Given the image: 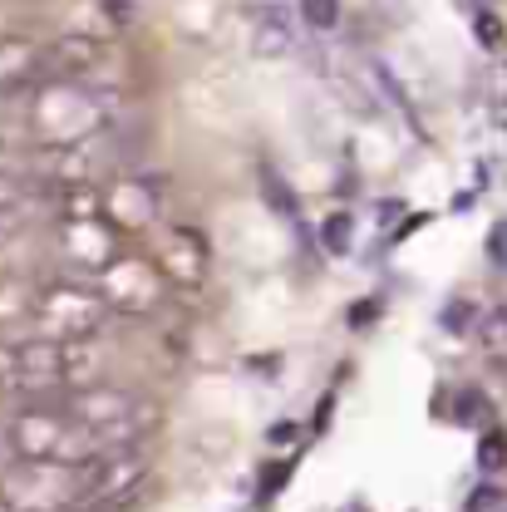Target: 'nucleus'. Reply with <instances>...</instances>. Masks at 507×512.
<instances>
[{
	"label": "nucleus",
	"instance_id": "obj_1",
	"mask_svg": "<svg viewBox=\"0 0 507 512\" xmlns=\"http://www.w3.org/2000/svg\"><path fill=\"white\" fill-rule=\"evenodd\" d=\"M5 439L15 463H74V468H89L99 463L109 448L99 444L84 424H74L64 414V404H25L20 414L5 419Z\"/></svg>",
	"mask_w": 507,
	"mask_h": 512
},
{
	"label": "nucleus",
	"instance_id": "obj_2",
	"mask_svg": "<svg viewBox=\"0 0 507 512\" xmlns=\"http://www.w3.org/2000/svg\"><path fill=\"white\" fill-rule=\"evenodd\" d=\"M64 414L74 419V424H84L99 444L109 448H138V439L153 429V419H158V409L143 399V394H133V389H114V384H84V389H69L60 394Z\"/></svg>",
	"mask_w": 507,
	"mask_h": 512
},
{
	"label": "nucleus",
	"instance_id": "obj_3",
	"mask_svg": "<svg viewBox=\"0 0 507 512\" xmlns=\"http://www.w3.org/2000/svg\"><path fill=\"white\" fill-rule=\"evenodd\" d=\"M5 512H84L94 508L89 468L74 463H10L0 473Z\"/></svg>",
	"mask_w": 507,
	"mask_h": 512
},
{
	"label": "nucleus",
	"instance_id": "obj_4",
	"mask_svg": "<svg viewBox=\"0 0 507 512\" xmlns=\"http://www.w3.org/2000/svg\"><path fill=\"white\" fill-rule=\"evenodd\" d=\"M109 119H114L109 94H89L79 84H60V89L35 99V133L45 143H60V148H74L84 138L109 133Z\"/></svg>",
	"mask_w": 507,
	"mask_h": 512
},
{
	"label": "nucleus",
	"instance_id": "obj_5",
	"mask_svg": "<svg viewBox=\"0 0 507 512\" xmlns=\"http://www.w3.org/2000/svg\"><path fill=\"white\" fill-rule=\"evenodd\" d=\"M104 320H109V301L99 296V286L60 281L35 296V330L55 345H79V340L99 335Z\"/></svg>",
	"mask_w": 507,
	"mask_h": 512
},
{
	"label": "nucleus",
	"instance_id": "obj_6",
	"mask_svg": "<svg viewBox=\"0 0 507 512\" xmlns=\"http://www.w3.org/2000/svg\"><path fill=\"white\" fill-rule=\"evenodd\" d=\"M94 286H99V296L109 301V311L148 316V311H158V301H163V291H168V276H163V266H153V261H143V256H119Z\"/></svg>",
	"mask_w": 507,
	"mask_h": 512
},
{
	"label": "nucleus",
	"instance_id": "obj_7",
	"mask_svg": "<svg viewBox=\"0 0 507 512\" xmlns=\"http://www.w3.org/2000/svg\"><path fill=\"white\" fill-rule=\"evenodd\" d=\"M60 256L79 271L104 276L119 256H114V232L104 222H60Z\"/></svg>",
	"mask_w": 507,
	"mask_h": 512
},
{
	"label": "nucleus",
	"instance_id": "obj_8",
	"mask_svg": "<svg viewBox=\"0 0 507 512\" xmlns=\"http://www.w3.org/2000/svg\"><path fill=\"white\" fill-rule=\"evenodd\" d=\"M143 473H148V458L138 453V448H114V453H104L99 463H89V483H94V508H104V503H119L128 498L138 483H143Z\"/></svg>",
	"mask_w": 507,
	"mask_h": 512
},
{
	"label": "nucleus",
	"instance_id": "obj_9",
	"mask_svg": "<svg viewBox=\"0 0 507 512\" xmlns=\"http://www.w3.org/2000/svg\"><path fill=\"white\" fill-rule=\"evenodd\" d=\"M99 45L94 40H84V35H64L55 40L50 50H45V60H40V74H50L55 84H79L94 64H99Z\"/></svg>",
	"mask_w": 507,
	"mask_h": 512
},
{
	"label": "nucleus",
	"instance_id": "obj_10",
	"mask_svg": "<svg viewBox=\"0 0 507 512\" xmlns=\"http://www.w3.org/2000/svg\"><path fill=\"white\" fill-rule=\"evenodd\" d=\"M350 237H355V222H350L345 212L325 217V227H320V242H325V252H330V256H345V252H350Z\"/></svg>",
	"mask_w": 507,
	"mask_h": 512
},
{
	"label": "nucleus",
	"instance_id": "obj_11",
	"mask_svg": "<svg viewBox=\"0 0 507 512\" xmlns=\"http://www.w3.org/2000/svg\"><path fill=\"white\" fill-rule=\"evenodd\" d=\"M261 192H266V202H271V207H276L281 217H301V202H296V192L286 188V183H281V178H276L271 168L261 173Z\"/></svg>",
	"mask_w": 507,
	"mask_h": 512
},
{
	"label": "nucleus",
	"instance_id": "obj_12",
	"mask_svg": "<svg viewBox=\"0 0 507 512\" xmlns=\"http://www.w3.org/2000/svg\"><path fill=\"white\" fill-rule=\"evenodd\" d=\"M301 15L316 25V30H330L340 20V0H301Z\"/></svg>",
	"mask_w": 507,
	"mask_h": 512
},
{
	"label": "nucleus",
	"instance_id": "obj_13",
	"mask_svg": "<svg viewBox=\"0 0 507 512\" xmlns=\"http://www.w3.org/2000/svg\"><path fill=\"white\" fill-rule=\"evenodd\" d=\"M503 463H507V434H488V439L478 444V468L493 473V468H503Z\"/></svg>",
	"mask_w": 507,
	"mask_h": 512
},
{
	"label": "nucleus",
	"instance_id": "obj_14",
	"mask_svg": "<svg viewBox=\"0 0 507 512\" xmlns=\"http://www.w3.org/2000/svg\"><path fill=\"white\" fill-rule=\"evenodd\" d=\"M370 74H375V84H380L384 94H389V104H399V109H404V114H409V99H404V89H399V79H394V74H389V64H370Z\"/></svg>",
	"mask_w": 507,
	"mask_h": 512
},
{
	"label": "nucleus",
	"instance_id": "obj_15",
	"mask_svg": "<svg viewBox=\"0 0 507 512\" xmlns=\"http://www.w3.org/2000/svg\"><path fill=\"white\" fill-rule=\"evenodd\" d=\"M473 30H478V40H483L488 50H498V45H503V25H498L493 15H478V25H473Z\"/></svg>",
	"mask_w": 507,
	"mask_h": 512
},
{
	"label": "nucleus",
	"instance_id": "obj_16",
	"mask_svg": "<svg viewBox=\"0 0 507 512\" xmlns=\"http://www.w3.org/2000/svg\"><path fill=\"white\" fill-rule=\"evenodd\" d=\"M439 320H444L448 330H468V320H473V306H468V301H453V306H448Z\"/></svg>",
	"mask_w": 507,
	"mask_h": 512
},
{
	"label": "nucleus",
	"instance_id": "obj_17",
	"mask_svg": "<svg viewBox=\"0 0 507 512\" xmlns=\"http://www.w3.org/2000/svg\"><path fill=\"white\" fill-rule=\"evenodd\" d=\"M286 473H291V468H281V463H276V468H266V483H261V498H271V493L281 488V478H286Z\"/></svg>",
	"mask_w": 507,
	"mask_h": 512
},
{
	"label": "nucleus",
	"instance_id": "obj_18",
	"mask_svg": "<svg viewBox=\"0 0 507 512\" xmlns=\"http://www.w3.org/2000/svg\"><path fill=\"white\" fill-rule=\"evenodd\" d=\"M478 330H488L483 340H498V335H503V330H507V316H503V311H498V316H488V325H478Z\"/></svg>",
	"mask_w": 507,
	"mask_h": 512
},
{
	"label": "nucleus",
	"instance_id": "obj_19",
	"mask_svg": "<svg viewBox=\"0 0 507 512\" xmlns=\"http://www.w3.org/2000/svg\"><path fill=\"white\" fill-rule=\"evenodd\" d=\"M291 439H296V424H276L271 429V444H291Z\"/></svg>",
	"mask_w": 507,
	"mask_h": 512
},
{
	"label": "nucleus",
	"instance_id": "obj_20",
	"mask_svg": "<svg viewBox=\"0 0 507 512\" xmlns=\"http://www.w3.org/2000/svg\"><path fill=\"white\" fill-rule=\"evenodd\" d=\"M10 217H15V212H10V207H5V212H0V252H5V242H10V227H15V222H10Z\"/></svg>",
	"mask_w": 507,
	"mask_h": 512
},
{
	"label": "nucleus",
	"instance_id": "obj_21",
	"mask_svg": "<svg viewBox=\"0 0 507 512\" xmlns=\"http://www.w3.org/2000/svg\"><path fill=\"white\" fill-rule=\"evenodd\" d=\"M493 252H498V261L507 256V227H498V232H493Z\"/></svg>",
	"mask_w": 507,
	"mask_h": 512
}]
</instances>
